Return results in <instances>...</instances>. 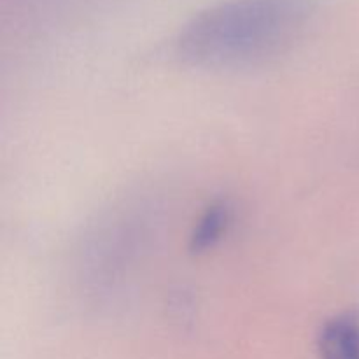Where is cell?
I'll return each mask as SVG.
<instances>
[{
	"label": "cell",
	"mask_w": 359,
	"mask_h": 359,
	"mask_svg": "<svg viewBox=\"0 0 359 359\" xmlns=\"http://www.w3.org/2000/svg\"><path fill=\"white\" fill-rule=\"evenodd\" d=\"M316 13V0H221L182 27L177 53L207 69L258 65L290 49Z\"/></svg>",
	"instance_id": "1"
},
{
	"label": "cell",
	"mask_w": 359,
	"mask_h": 359,
	"mask_svg": "<svg viewBox=\"0 0 359 359\" xmlns=\"http://www.w3.org/2000/svg\"><path fill=\"white\" fill-rule=\"evenodd\" d=\"M321 359H359V309L333 316L318 337Z\"/></svg>",
	"instance_id": "2"
},
{
	"label": "cell",
	"mask_w": 359,
	"mask_h": 359,
	"mask_svg": "<svg viewBox=\"0 0 359 359\" xmlns=\"http://www.w3.org/2000/svg\"><path fill=\"white\" fill-rule=\"evenodd\" d=\"M233 212L228 202H216L202 214L198 223L195 224L189 241V248L195 252H203L212 249L221 242L230 228Z\"/></svg>",
	"instance_id": "3"
}]
</instances>
